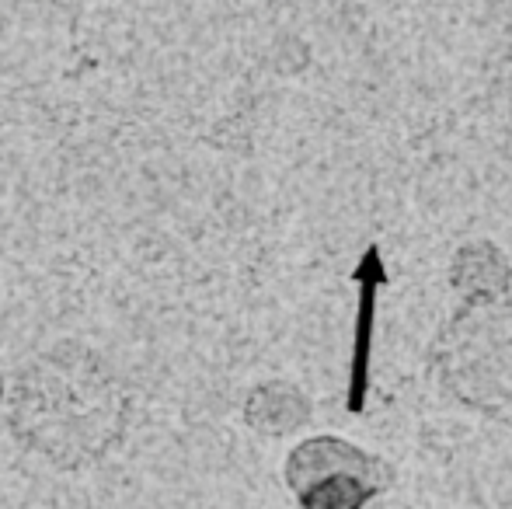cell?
<instances>
[{
	"mask_svg": "<svg viewBox=\"0 0 512 509\" xmlns=\"http://www.w3.org/2000/svg\"><path fill=\"white\" fill-rule=\"evenodd\" d=\"M446 391L492 419H512V300H464L432 342Z\"/></svg>",
	"mask_w": 512,
	"mask_h": 509,
	"instance_id": "obj_1",
	"label": "cell"
},
{
	"mask_svg": "<svg viewBox=\"0 0 512 509\" xmlns=\"http://www.w3.org/2000/svg\"><path fill=\"white\" fill-rule=\"evenodd\" d=\"M286 485L300 509H366L391 485V468L349 440L314 436L290 454Z\"/></svg>",
	"mask_w": 512,
	"mask_h": 509,
	"instance_id": "obj_2",
	"label": "cell"
},
{
	"mask_svg": "<svg viewBox=\"0 0 512 509\" xmlns=\"http://www.w3.org/2000/svg\"><path fill=\"white\" fill-rule=\"evenodd\" d=\"M352 279L359 283V314H356V342H352V370H349V412H363L366 391H370V353H373V321H377V293L387 283L380 245H370L359 258Z\"/></svg>",
	"mask_w": 512,
	"mask_h": 509,
	"instance_id": "obj_3",
	"label": "cell"
},
{
	"mask_svg": "<svg viewBox=\"0 0 512 509\" xmlns=\"http://www.w3.org/2000/svg\"><path fill=\"white\" fill-rule=\"evenodd\" d=\"M453 290L464 300H488L506 297L512 283L509 258L492 245V241H471L453 255Z\"/></svg>",
	"mask_w": 512,
	"mask_h": 509,
	"instance_id": "obj_4",
	"label": "cell"
},
{
	"mask_svg": "<svg viewBox=\"0 0 512 509\" xmlns=\"http://www.w3.org/2000/svg\"><path fill=\"white\" fill-rule=\"evenodd\" d=\"M248 422L262 433H290V429L304 426L310 419V401L304 398V391L293 384H265L258 387L248 398V408H244Z\"/></svg>",
	"mask_w": 512,
	"mask_h": 509,
	"instance_id": "obj_5",
	"label": "cell"
},
{
	"mask_svg": "<svg viewBox=\"0 0 512 509\" xmlns=\"http://www.w3.org/2000/svg\"><path fill=\"white\" fill-rule=\"evenodd\" d=\"M366 509H384V503H377V499H373V503H370V506H366Z\"/></svg>",
	"mask_w": 512,
	"mask_h": 509,
	"instance_id": "obj_6",
	"label": "cell"
},
{
	"mask_svg": "<svg viewBox=\"0 0 512 509\" xmlns=\"http://www.w3.org/2000/svg\"><path fill=\"white\" fill-rule=\"evenodd\" d=\"M0 394H4V387H0Z\"/></svg>",
	"mask_w": 512,
	"mask_h": 509,
	"instance_id": "obj_7",
	"label": "cell"
}]
</instances>
